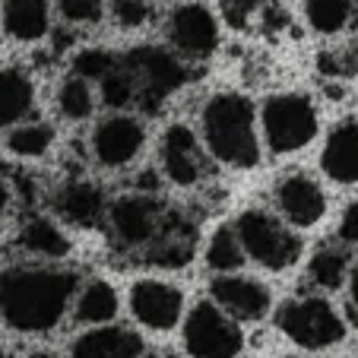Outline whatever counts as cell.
Instances as JSON below:
<instances>
[{
	"mask_svg": "<svg viewBox=\"0 0 358 358\" xmlns=\"http://www.w3.org/2000/svg\"><path fill=\"white\" fill-rule=\"evenodd\" d=\"M336 238L339 241H345L349 248H355L358 244V200H352L349 206L343 210L339 225H336Z\"/></svg>",
	"mask_w": 358,
	"mask_h": 358,
	"instance_id": "obj_32",
	"label": "cell"
},
{
	"mask_svg": "<svg viewBox=\"0 0 358 358\" xmlns=\"http://www.w3.org/2000/svg\"><path fill=\"white\" fill-rule=\"evenodd\" d=\"M276 327L292 345L304 352H320L339 345L349 333L343 314L324 295H295L279 304Z\"/></svg>",
	"mask_w": 358,
	"mask_h": 358,
	"instance_id": "obj_5",
	"label": "cell"
},
{
	"mask_svg": "<svg viewBox=\"0 0 358 358\" xmlns=\"http://www.w3.org/2000/svg\"><path fill=\"white\" fill-rule=\"evenodd\" d=\"M57 134L48 121H20L16 127L7 130V152L13 159H22V162H35V159H45L55 146Z\"/></svg>",
	"mask_w": 358,
	"mask_h": 358,
	"instance_id": "obj_25",
	"label": "cell"
},
{
	"mask_svg": "<svg viewBox=\"0 0 358 358\" xmlns=\"http://www.w3.org/2000/svg\"><path fill=\"white\" fill-rule=\"evenodd\" d=\"M143 149H146V124L130 111H111L89 134V152L99 169L121 171L140 159Z\"/></svg>",
	"mask_w": 358,
	"mask_h": 358,
	"instance_id": "obj_11",
	"label": "cell"
},
{
	"mask_svg": "<svg viewBox=\"0 0 358 358\" xmlns=\"http://www.w3.org/2000/svg\"><path fill=\"white\" fill-rule=\"evenodd\" d=\"M260 134L273 156H292L311 146L320 130V111L308 92H273L260 105Z\"/></svg>",
	"mask_w": 358,
	"mask_h": 358,
	"instance_id": "obj_4",
	"label": "cell"
},
{
	"mask_svg": "<svg viewBox=\"0 0 358 358\" xmlns=\"http://www.w3.org/2000/svg\"><path fill=\"white\" fill-rule=\"evenodd\" d=\"M349 304L355 308V314H358V260H352V270H349Z\"/></svg>",
	"mask_w": 358,
	"mask_h": 358,
	"instance_id": "obj_34",
	"label": "cell"
},
{
	"mask_svg": "<svg viewBox=\"0 0 358 358\" xmlns=\"http://www.w3.org/2000/svg\"><path fill=\"white\" fill-rule=\"evenodd\" d=\"M273 203H276L279 216L289 225H295L298 231L317 229L327 219V210H330L324 184L301 169H292L289 175L279 178L276 187H273Z\"/></svg>",
	"mask_w": 358,
	"mask_h": 358,
	"instance_id": "obj_13",
	"label": "cell"
},
{
	"mask_svg": "<svg viewBox=\"0 0 358 358\" xmlns=\"http://www.w3.org/2000/svg\"><path fill=\"white\" fill-rule=\"evenodd\" d=\"M0 29L10 41L35 45L51 32V0H0Z\"/></svg>",
	"mask_w": 358,
	"mask_h": 358,
	"instance_id": "obj_18",
	"label": "cell"
},
{
	"mask_svg": "<svg viewBox=\"0 0 358 358\" xmlns=\"http://www.w3.org/2000/svg\"><path fill=\"white\" fill-rule=\"evenodd\" d=\"M76 289L80 276L64 266H7L0 270V320L22 336H45L64 324Z\"/></svg>",
	"mask_w": 358,
	"mask_h": 358,
	"instance_id": "obj_1",
	"label": "cell"
},
{
	"mask_svg": "<svg viewBox=\"0 0 358 358\" xmlns=\"http://www.w3.org/2000/svg\"><path fill=\"white\" fill-rule=\"evenodd\" d=\"M124 64L140 83L136 105L143 111H159L169 101V95H175L190 80V61H184L171 45H140L124 55Z\"/></svg>",
	"mask_w": 358,
	"mask_h": 358,
	"instance_id": "obj_7",
	"label": "cell"
},
{
	"mask_svg": "<svg viewBox=\"0 0 358 358\" xmlns=\"http://www.w3.org/2000/svg\"><path fill=\"white\" fill-rule=\"evenodd\" d=\"M349 270H352V254L349 244H327V248L314 250L311 260H308V279H311L314 289L320 292H336L339 285L349 282Z\"/></svg>",
	"mask_w": 358,
	"mask_h": 358,
	"instance_id": "obj_23",
	"label": "cell"
},
{
	"mask_svg": "<svg viewBox=\"0 0 358 358\" xmlns=\"http://www.w3.org/2000/svg\"><path fill=\"white\" fill-rule=\"evenodd\" d=\"M3 355H7V352H3V343H0V358H3Z\"/></svg>",
	"mask_w": 358,
	"mask_h": 358,
	"instance_id": "obj_35",
	"label": "cell"
},
{
	"mask_svg": "<svg viewBox=\"0 0 358 358\" xmlns=\"http://www.w3.org/2000/svg\"><path fill=\"white\" fill-rule=\"evenodd\" d=\"M127 311L136 327L149 333H171L187 314L184 289L159 276H140L127 289Z\"/></svg>",
	"mask_w": 358,
	"mask_h": 358,
	"instance_id": "obj_9",
	"label": "cell"
},
{
	"mask_svg": "<svg viewBox=\"0 0 358 358\" xmlns=\"http://www.w3.org/2000/svg\"><path fill=\"white\" fill-rule=\"evenodd\" d=\"M55 13L70 29H92L105 20L108 3L105 0H55Z\"/></svg>",
	"mask_w": 358,
	"mask_h": 358,
	"instance_id": "obj_30",
	"label": "cell"
},
{
	"mask_svg": "<svg viewBox=\"0 0 358 358\" xmlns=\"http://www.w3.org/2000/svg\"><path fill=\"white\" fill-rule=\"evenodd\" d=\"M206 159H210V152L200 140V130H194L184 121L165 127L162 140H159V171L169 184L196 187L206 175Z\"/></svg>",
	"mask_w": 358,
	"mask_h": 358,
	"instance_id": "obj_12",
	"label": "cell"
},
{
	"mask_svg": "<svg viewBox=\"0 0 358 358\" xmlns=\"http://www.w3.org/2000/svg\"><path fill=\"white\" fill-rule=\"evenodd\" d=\"M194 250H196V231L190 225L169 219L162 235L146 248V257L149 264L162 266V270H181V266H187L194 260Z\"/></svg>",
	"mask_w": 358,
	"mask_h": 358,
	"instance_id": "obj_22",
	"label": "cell"
},
{
	"mask_svg": "<svg viewBox=\"0 0 358 358\" xmlns=\"http://www.w3.org/2000/svg\"><path fill=\"white\" fill-rule=\"evenodd\" d=\"M55 213L61 222L73 225V229H95L108 216V196L95 181L73 178L55 194Z\"/></svg>",
	"mask_w": 358,
	"mask_h": 358,
	"instance_id": "obj_17",
	"label": "cell"
},
{
	"mask_svg": "<svg viewBox=\"0 0 358 358\" xmlns=\"http://www.w3.org/2000/svg\"><path fill=\"white\" fill-rule=\"evenodd\" d=\"M99 92H101V101H105L111 111H127L130 105H136L140 83H136V76L130 73V67L124 64V57H121V64L99 83Z\"/></svg>",
	"mask_w": 358,
	"mask_h": 358,
	"instance_id": "obj_28",
	"label": "cell"
},
{
	"mask_svg": "<svg viewBox=\"0 0 358 358\" xmlns=\"http://www.w3.org/2000/svg\"><path fill=\"white\" fill-rule=\"evenodd\" d=\"M200 140L213 162L235 171L260 165V115L241 92H213L200 108Z\"/></svg>",
	"mask_w": 358,
	"mask_h": 358,
	"instance_id": "obj_2",
	"label": "cell"
},
{
	"mask_svg": "<svg viewBox=\"0 0 358 358\" xmlns=\"http://www.w3.org/2000/svg\"><path fill=\"white\" fill-rule=\"evenodd\" d=\"M320 171L327 181L339 187L358 184V121L343 117L330 127L324 146H320Z\"/></svg>",
	"mask_w": 358,
	"mask_h": 358,
	"instance_id": "obj_16",
	"label": "cell"
},
{
	"mask_svg": "<svg viewBox=\"0 0 358 358\" xmlns=\"http://www.w3.org/2000/svg\"><path fill=\"white\" fill-rule=\"evenodd\" d=\"M121 314V295L108 279H89L76 289L70 317L80 327H95V324H111Z\"/></svg>",
	"mask_w": 358,
	"mask_h": 358,
	"instance_id": "obj_20",
	"label": "cell"
},
{
	"mask_svg": "<svg viewBox=\"0 0 358 358\" xmlns=\"http://www.w3.org/2000/svg\"><path fill=\"white\" fill-rule=\"evenodd\" d=\"M181 343L194 358H235L244 349V330L213 298H200L181 320Z\"/></svg>",
	"mask_w": 358,
	"mask_h": 358,
	"instance_id": "obj_6",
	"label": "cell"
},
{
	"mask_svg": "<svg viewBox=\"0 0 358 358\" xmlns=\"http://www.w3.org/2000/svg\"><path fill=\"white\" fill-rule=\"evenodd\" d=\"M355 16V0H304V20L317 35H339Z\"/></svg>",
	"mask_w": 358,
	"mask_h": 358,
	"instance_id": "obj_27",
	"label": "cell"
},
{
	"mask_svg": "<svg viewBox=\"0 0 358 358\" xmlns=\"http://www.w3.org/2000/svg\"><path fill=\"white\" fill-rule=\"evenodd\" d=\"M35 108V83L22 67H0V130L16 127Z\"/></svg>",
	"mask_w": 358,
	"mask_h": 358,
	"instance_id": "obj_21",
	"label": "cell"
},
{
	"mask_svg": "<svg viewBox=\"0 0 358 358\" xmlns=\"http://www.w3.org/2000/svg\"><path fill=\"white\" fill-rule=\"evenodd\" d=\"M210 298L225 308L241 324H257L273 311V292L257 276H241V273H216L210 279Z\"/></svg>",
	"mask_w": 358,
	"mask_h": 358,
	"instance_id": "obj_14",
	"label": "cell"
},
{
	"mask_svg": "<svg viewBox=\"0 0 358 358\" xmlns=\"http://www.w3.org/2000/svg\"><path fill=\"white\" fill-rule=\"evenodd\" d=\"M203 260L213 273H235L248 264V254H244L235 222H219L210 231V238L203 244Z\"/></svg>",
	"mask_w": 358,
	"mask_h": 358,
	"instance_id": "obj_24",
	"label": "cell"
},
{
	"mask_svg": "<svg viewBox=\"0 0 358 358\" xmlns=\"http://www.w3.org/2000/svg\"><path fill=\"white\" fill-rule=\"evenodd\" d=\"M16 244L26 250L29 257L45 260V264H61V260L70 257V250H73L67 229L57 219H48V216L26 219L20 235H16Z\"/></svg>",
	"mask_w": 358,
	"mask_h": 358,
	"instance_id": "obj_19",
	"label": "cell"
},
{
	"mask_svg": "<svg viewBox=\"0 0 358 358\" xmlns=\"http://www.w3.org/2000/svg\"><path fill=\"white\" fill-rule=\"evenodd\" d=\"M10 206H13V187H10V181L3 175H0V222L7 219Z\"/></svg>",
	"mask_w": 358,
	"mask_h": 358,
	"instance_id": "obj_33",
	"label": "cell"
},
{
	"mask_svg": "<svg viewBox=\"0 0 358 358\" xmlns=\"http://www.w3.org/2000/svg\"><path fill=\"white\" fill-rule=\"evenodd\" d=\"M108 222L111 235L121 248L127 250H146L149 244L162 235L169 213H165L162 200L152 190H130L108 203Z\"/></svg>",
	"mask_w": 358,
	"mask_h": 358,
	"instance_id": "obj_8",
	"label": "cell"
},
{
	"mask_svg": "<svg viewBox=\"0 0 358 358\" xmlns=\"http://www.w3.org/2000/svg\"><path fill=\"white\" fill-rule=\"evenodd\" d=\"M108 16L117 29L136 32L152 20V0H108Z\"/></svg>",
	"mask_w": 358,
	"mask_h": 358,
	"instance_id": "obj_31",
	"label": "cell"
},
{
	"mask_svg": "<svg viewBox=\"0 0 358 358\" xmlns=\"http://www.w3.org/2000/svg\"><path fill=\"white\" fill-rule=\"evenodd\" d=\"M121 64V57L115 55V51H108V48H83V51H76L73 55V64H70V73L76 76H86L89 83H101L105 76L111 73V70Z\"/></svg>",
	"mask_w": 358,
	"mask_h": 358,
	"instance_id": "obj_29",
	"label": "cell"
},
{
	"mask_svg": "<svg viewBox=\"0 0 358 358\" xmlns=\"http://www.w3.org/2000/svg\"><path fill=\"white\" fill-rule=\"evenodd\" d=\"M73 358H136L146 355V339L136 330L121 324H95L86 327L80 336L70 343Z\"/></svg>",
	"mask_w": 358,
	"mask_h": 358,
	"instance_id": "obj_15",
	"label": "cell"
},
{
	"mask_svg": "<svg viewBox=\"0 0 358 358\" xmlns=\"http://www.w3.org/2000/svg\"><path fill=\"white\" fill-rule=\"evenodd\" d=\"M95 89L92 83L86 80V76H76L70 73L67 80L57 86V95H55V105H57V115L64 117V121H89V117L95 115Z\"/></svg>",
	"mask_w": 358,
	"mask_h": 358,
	"instance_id": "obj_26",
	"label": "cell"
},
{
	"mask_svg": "<svg viewBox=\"0 0 358 358\" xmlns=\"http://www.w3.org/2000/svg\"><path fill=\"white\" fill-rule=\"evenodd\" d=\"M235 229L244 244L248 264L260 266V270L285 273V270H292V266H298V260H301V254H304L298 229L285 222L279 213L250 206V210L238 213Z\"/></svg>",
	"mask_w": 358,
	"mask_h": 358,
	"instance_id": "obj_3",
	"label": "cell"
},
{
	"mask_svg": "<svg viewBox=\"0 0 358 358\" xmlns=\"http://www.w3.org/2000/svg\"><path fill=\"white\" fill-rule=\"evenodd\" d=\"M219 16L203 0H181L165 20V38L190 64L210 61L219 51Z\"/></svg>",
	"mask_w": 358,
	"mask_h": 358,
	"instance_id": "obj_10",
	"label": "cell"
}]
</instances>
